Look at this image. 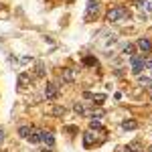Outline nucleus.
I'll use <instances>...</instances> for the list:
<instances>
[{
	"label": "nucleus",
	"mask_w": 152,
	"mask_h": 152,
	"mask_svg": "<svg viewBox=\"0 0 152 152\" xmlns=\"http://www.w3.org/2000/svg\"><path fill=\"white\" fill-rule=\"evenodd\" d=\"M130 16V10L126 6H112L110 10L105 12V20L107 23H118V20H124Z\"/></svg>",
	"instance_id": "1"
},
{
	"label": "nucleus",
	"mask_w": 152,
	"mask_h": 152,
	"mask_svg": "<svg viewBox=\"0 0 152 152\" xmlns=\"http://www.w3.org/2000/svg\"><path fill=\"white\" fill-rule=\"evenodd\" d=\"M99 37H104V39H97V47L99 49H104V51H110V49L116 45V35H112L110 31H102L99 33Z\"/></svg>",
	"instance_id": "2"
},
{
	"label": "nucleus",
	"mask_w": 152,
	"mask_h": 152,
	"mask_svg": "<svg viewBox=\"0 0 152 152\" xmlns=\"http://www.w3.org/2000/svg\"><path fill=\"white\" fill-rule=\"evenodd\" d=\"M97 14H99V6L97 4H87V10L83 14V18H85V23H91L97 18Z\"/></svg>",
	"instance_id": "3"
},
{
	"label": "nucleus",
	"mask_w": 152,
	"mask_h": 152,
	"mask_svg": "<svg viewBox=\"0 0 152 152\" xmlns=\"http://www.w3.org/2000/svg\"><path fill=\"white\" fill-rule=\"evenodd\" d=\"M130 63H132V73L134 75H140L142 73V69H144V57H134L130 59Z\"/></svg>",
	"instance_id": "4"
},
{
	"label": "nucleus",
	"mask_w": 152,
	"mask_h": 152,
	"mask_svg": "<svg viewBox=\"0 0 152 152\" xmlns=\"http://www.w3.org/2000/svg\"><path fill=\"white\" fill-rule=\"evenodd\" d=\"M31 75L26 73V71H23V73H18V77H16V83H18V87L20 89H28L31 87Z\"/></svg>",
	"instance_id": "5"
},
{
	"label": "nucleus",
	"mask_w": 152,
	"mask_h": 152,
	"mask_svg": "<svg viewBox=\"0 0 152 152\" xmlns=\"http://www.w3.org/2000/svg\"><path fill=\"white\" fill-rule=\"evenodd\" d=\"M59 87H57V83H47V87H45V97L47 99H57L59 97Z\"/></svg>",
	"instance_id": "6"
},
{
	"label": "nucleus",
	"mask_w": 152,
	"mask_h": 152,
	"mask_svg": "<svg viewBox=\"0 0 152 152\" xmlns=\"http://www.w3.org/2000/svg\"><path fill=\"white\" fill-rule=\"evenodd\" d=\"M95 140H97V138H95L91 132H85V134H83V146H85V148H91L95 144Z\"/></svg>",
	"instance_id": "7"
},
{
	"label": "nucleus",
	"mask_w": 152,
	"mask_h": 152,
	"mask_svg": "<svg viewBox=\"0 0 152 152\" xmlns=\"http://www.w3.org/2000/svg\"><path fill=\"white\" fill-rule=\"evenodd\" d=\"M41 142H45L47 146H53V144H55V138H53V134H51V132L41 130Z\"/></svg>",
	"instance_id": "8"
},
{
	"label": "nucleus",
	"mask_w": 152,
	"mask_h": 152,
	"mask_svg": "<svg viewBox=\"0 0 152 152\" xmlns=\"http://www.w3.org/2000/svg\"><path fill=\"white\" fill-rule=\"evenodd\" d=\"M138 49L144 51V53H150L152 51V43L148 41V39H138Z\"/></svg>",
	"instance_id": "9"
},
{
	"label": "nucleus",
	"mask_w": 152,
	"mask_h": 152,
	"mask_svg": "<svg viewBox=\"0 0 152 152\" xmlns=\"http://www.w3.org/2000/svg\"><path fill=\"white\" fill-rule=\"evenodd\" d=\"M26 140L33 142V144H39V142H41V130L31 128V134H28V138H26Z\"/></svg>",
	"instance_id": "10"
},
{
	"label": "nucleus",
	"mask_w": 152,
	"mask_h": 152,
	"mask_svg": "<svg viewBox=\"0 0 152 152\" xmlns=\"http://www.w3.org/2000/svg\"><path fill=\"white\" fill-rule=\"evenodd\" d=\"M73 110H75V114H79V116H89V110H87V105L81 104V102L73 105Z\"/></svg>",
	"instance_id": "11"
},
{
	"label": "nucleus",
	"mask_w": 152,
	"mask_h": 152,
	"mask_svg": "<svg viewBox=\"0 0 152 152\" xmlns=\"http://www.w3.org/2000/svg\"><path fill=\"white\" fill-rule=\"evenodd\" d=\"M61 79H63V81H67V83H73V81H75V71L65 69L63 73H61Z\"/></svg>",
	"instance_id": "12"
},
{
	"label": "nucleus",
	"mask_w": 152,
	"mask_h": 152,
	"mask_svg": "<svg viewBox=\"0 0 152 152\" xmlns=\"http://www.w3.org/2000/svg\"><path fill=\"white\" fill-rule=\"evenodd\" d=\"M45 73H47V69H45V65H43V63L39 61V63L35 65V77H39V79H41V77H45Z\"/></svg>",
	"instance_id": "13"
},
{
	"label": "nucleus",
	"mask_w": 152,
	"mask_h": 152,
	"mask_svg": "<svg viewBox=\"0 0 152 152\" xmlns=\"http://www.w3.org/2000/svg\"><path fill=\"white\" fill-rule=\"evenodd\" d=\"M122 128L124 130H136L138 128V122H136V120H124V122H122Z\"/></svg>",
	"instance_id": "14"
},
{
	"label": "nucleus",
	"mask_w": 152,
	"mask_h": 152,
	"mask_svg": "<svg viewBox=\"0 0 152 152\" xmlns=\"http://www.w3.org/2000/svg\"><path fill=\"white\" fill-rule=\"evenodd\" d=\"M142 10L146 12V14H152V0H142Z\"/></svg>",
	"instance_id": "15"
},
{
	"label": "nucleus",
	"mask_w": 152,
	"mask_h": 152,
	"mask_svg": "<svg viewBox=\"0 0 152 152\" xmlns=\"http://www.w3.org/2000/svg\"><path fill=\"white\" fill-rule=\"evenodd\" d=\"M89 128H91V130H97V132H102V134H105V130L102 128V122H99V120H91Z\"/></svg>",
	"instance_id": "16"
},
{
	"label": "nucleus",
	"mask_w": 152,
	"mask_h": 152,
	"mask_svg": "<svg viewBox=\"0 0 152 152\" xmlns=\"http://www.w3.org/2000/svg\"><path fill=\"white\" fill-rule=\"evenodd\" d=\"M126 152H142V146L138 144V142H132V144L126 146Z\"/></svg>",
	"instance_id": "17"
},
{
	"label": "nucleus",
	"mask_w": 152,
	"mask_h": 152,
	"mask_svg": "<svg viewBox=\"0 0 152 152\" xmlns=\"http://www.w3.org/2000/svg\"><path fill=\"white\" fill-rule=\"evenodd\" d=\"M138 83L144 85V87H152V79L150 77H144V75H138Z\"/></svg>",
	"instance_id": "18"
},
{
	"label": "nucleus",
	"mask_w": 152,
	"mask_h": 152,
	"mask_svg": "<svg viewBox=\"0 0 152 152\" xmlns=\"http://www.w3.org/2000/svg\"><path fill=\"white\" fill-rule=\"evenodd\" d=\"M89 116H94L95 120H99V118L105 116V112H104V110H97V107H95V110H89Z\"/></svg>",
	"instance_id": "19"
},
{
	"label": "nucleus",
	"mask_w": 152,
	"mask_h": 152,
	"mask_svg": "<svg viewBox=\"0 0 152 152\" xmlns=\"http://www.w3.org/2000/svg\"><path fill=\"white\" fill-rule=\"evenodd\" d=\"M134 53H136V49H134V45H126V47H124V55H126V57H134Z\"/></svg>",
	"instance_id": "20"
},
{
	"label": "nucleus",
	"mask_w": 152,
	"mask_h": 152,
	"mask_svg": "<svg viewBox=\"0 0 152 152\" xmlns=\"http://www.w3.org/2000/svg\"><path fill=\"white\" fill-rule=\"evenodd\" d=\"M28 134H31V128H28V126H20V128H18V136H20V138H28Z\"/></svg>",
	"instance_id": "21"
},
{
	"label": "nucleus",
	"mask_w": 152,
	"mask_h": 152,
	"mask_svg": "<svg viewBox=\"0 0 152 152\" xmlns=\"http://www.w3.org/2000/svg\"><path fill=\"white\" fill-rule=\"evenodd\" d=\"M83 65L94 67V65H97V59H95V57H83Z\"/></svg>",
	"instance_id": "22"
},
{
	"label": "nucleus",
	"mask_w": 152,
	"mask_h": 152,
	"mask_svg": "<svg viewBox=\"0 0 152 152\" xmlns=\"http://www.w3.org/2000/svg\"><path fill=\"white\" fill-rule=\"evenodd\" d=\"M51 114H53V116H63V114H65V107H63V105H55V107L51 110Z\"/></svg>",
	"instance_id": "23"
},
{
	"label": "nucleus",
	"mask_w": 152,
	"mask_h": 152,
	"mask_svg": "<svg viewBox=\"0 0 152 152\" xmlns=\"http://www.w3.org/2000/svg\"><path fill=\"white\" fill-rule=\"evenodd\" d=\"M91 99H94V102H95V104H97V105H99V104H104V102H105V95L104 94H91Z\"/></svg>",
	"instance_id": "24"
},
{
	"label": "nucleus",
	"mask_w": 152,
	"mask_h": 152,
	"mask_svg": "<svg viewBox=\"0 0 152 152\" xmlns=\"http://www.w3.org/2000/svg\"><path fill=\"white\" fill-rule=\"evenodd\" d=\"M144 67H148V69H152V57H144Z\"/></svg>",
	"instance_id": "25"
},
{
	"label": "nucleus",
	"mask_w": 152,
	"mask_h": 152,
	"mask_svg": "<svg viewBox=\"0 0 152 152\" xmlns=\"http://www.w3.org/2000/svg\"><path fill=\"white\" fill-rule=\"evenodd\" d=\"M2 140H4V130L0 128V142H2Z\"/></svg>",
	"instance_id": "26"
},
{
	"label": "nucleus",
	"mask_w": 152,
	"mask_h": 152,
	"mask_svg": "<svg viewBox=\"0 0 152 152\" xmlns=\"http://www.w3.org/2000/svg\"><path fill=\"white\" fill-rule=\"evenodd\" d=\"M87 2H89V4H97V0H87Z\"/></svg>",
	"instance_id": "27"
},
{
	"label": "nucleus",
	"mask_w": 152,
	"mask_h": 152,
	"mask_svg": "<svg viewBox=\"0 0 152 152\" xmlns=\"http://www.w3.org/2000/svg\"><path fill=\"white\" fill-rule=\"evenodd\" d=\"M150 97H152V95H150Z\"/></svg>",
	"instance_id": "28"
}]
</instances>
